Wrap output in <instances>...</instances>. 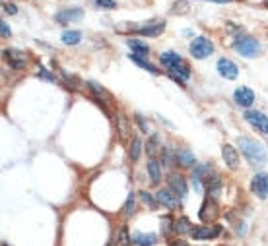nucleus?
<instances>
[{
	"instance_id": "f257e3e1",
	"label": "nucleus",
	"mask_w": 268,
	"mask_h": 246,
	"mask_svg": "<svg viewBox=\"0 0 268 246\" xmlns=\"http://www.w3.org/2000/svg\"><path fill=\"white\" fill-rule=\"evenodd\" d=\"M239 147H241V153L245 155V159L253 167H262L266 163V151L258 142H254L251 138H239Z\"/></svg>"
},
{
	"instance_id": "f03ea898",
	"label": "nucleus",
	"mask_w": 268,
	"mask_h": 246,
	"mask_svg": "<svg viewBox=\"0 0 268 246\" xmlns=\"http://www.w3.org/2000/svg\"><path fill=\"white\" fill-rule=\"evenodd\" d=\"M233 49L237 51L241 57L245 58H254L260 55V43L254 39V37H249V35H241L235 39L233 43Z\"/></svg>"
},
{
	"instance_id": "7ed1b4c3",
	"label": "nucleus",
	"mask_w": 268,
	"mask_h": 246,
	"mask_svg": "<svg viewBox=\"0 0 268 246\" xmlns=\"http://www.w3.org/2000/svg\"><path fill=\"white\" fill-rule=\"evenodd\" d=\"M189 51H191V55L194 58L202 60V58H208L214 53V45L206 37H196L193 43H191V47H189Z\"/></svg>"
},
{
	"instance_id": "20e7f679",
	"label": "nucleus",
	"mask_w": 268,
	"mask_h": 246,
	"mask_svg": "<svg viewBox=\"0 0 268 246\" xmlns=\"http://www.w3.org/2000/svg\"><path fill=\"white\" fill-rule=\"evenodd\" d=\"M220 232H222L220 225H193L191 236L196 240H208V238H216Z\"/></svg>"
},
{
	"instance_id": "39448f33",
	"label": "nucleus",
	"mask_w": 268,
	"mask_h": 246,
	"mask_svg": "<svg viewBox=\"0 0 268 246\" xmlns=\"http://www.w3.org/2000/svg\"><path fill=\"white\" fill-rule=\"evenodd\" d=\"M245 120L258 132L268 134V116L264 115V113L254 111V109H247V111H245Z\"/></svg>"
},
{
	"instance_id": "423d86ee",
	"label": "nucleus",
	"mask_w": 268,
	"mask_h": 246,
	"mask_svg": "<svg viewBox=\"0 0 268 246\" xmlns=\"http://www.w3.org/2000/svg\"><path fill=\"white\" fill-rule=\"evenodd\" d=\"M165 24L162 20H152L148 24H142V26H130V29H136V33L144 35V37H158L160 33H164Z\"/></svg>"
},
{
	"instance_id": "0eeeda50",
	"label": "nucleus",
	"mask_w": 268,
	"mask_h": 246,
	"mask_svg": "<svg viewBox=\"0 0 268 246\" xmlns=\"http://www.w3.org/2000/svg\"><path fill=\"white\" fill-rule=\"evenodd\" d=\"M88 87L91 89V95L95 97V101L99 103L101 107H105V111H109L111 105H113V97L109 95V91L99 86L97 82H88Z\"/></svg>"
},
{
	"instance_id": "6e6552de",
	"label": "nucleus",
	"mask_w": 268,
	"mask_h": 246,
	"mask_svg": "<svg viewBox=\"0 0 268 246\" xmlns=\"http://www.w3.org/2000/svg\"><path fill=\"white\" fill-rule=\"evenodd\" d=\"M198 217H200L202 223H212V221H216V217H218V203H216V198L206 196V200H204L200 211H198Z\"/></svg>"
},
{
	"instance_id": "1a4fd4ad",
	"label": "nucleus",
	"mask_w": 268,
	"mask_h": 246,
	"mask_svg": "<svg viewBox=\"0 0 268 246\" xmlns=\"http://www.w3.org/2000/svg\"><path fill=\"white\" fill-rule=\"evenodd\" d=\"M216 68H218V74L225 80H235L239 76V68L235 66V62H231L229 58H220Z\"/></svg>"
},
{
	"instance_id": "9d476101",
	"label": "nucleus",
	"mask_w": 268,
	"mask_h": 246,
	"mask_svg": "<svg viewBox=\"0 0 268 246\" xmlns=\"http://www.w3.org/2000/svg\"><path fill=\"white\" fill-rule=\"evenodd\" d=\"M4 58L8 60V64H10L12 68H16V70L26 68V64H28V57H26V53L16 51V49H6V51H4Z\"/></svg>"
},
{
	"instance_id": "9b49d317",
	"label": "nucleus",
	"mask_w": 268,
	"mask_h": 246,
	"mask_svg": "<svg viewBox=\"0 0 268 246\" xmlns=\"http://www.w3.org/2000/svg\"><path fill=\"white\" fill-rule=\"evenodd\" d=\"M251 190L258 198H266L268 196V174L266 173H256L251 180Z\"/></svg>"
},
{
	"instance_id": "f8f14e48",
	"label": "nucleus",
	"mask_w": 268,
	"mask_h": 246,
	"mask_svg": "<svg viewBox=\"0 0 268 246\" xmlns=\"http://www.w3.org/2000/svg\"><path fill=\"white\" fill-rule=\"evenodd\" d=\"M156 200L162 203V205H165L167 209H175L179 205V200H181V198H179L171 188H165V190H160V192L156 194Z\"/></svg>"
},
{
	"instance_id": "ddd939ff",
	"label": "nucleus",
	"mask_w": 268,
	"mask_h": 246,
	"mask_svg": "<svg viewBox=\"0 0 268 246\" xmlns=\"http://www.w3.org/2000/svg\"><path fill=\"white\" fill-rule=\"evenodd\" d=\"M82 16H84V12H82L80 8H66V10H60L59 14L55 16V20H57L59 24H62V26H68V24H72V22H80Z\"/></svg>"
},
{
	"instance_id": "4468645a",
	"label": "nucleus",
	"mask_w": 268,
	"mask_h": 246,
	"mask_svg": "<svg viewBox=\"0 0 268 246\" xmlns=\"http://www.w3.org/2000/svg\"><path fill=\"white\" fill-rule=\"evenodd\" d=\"M233 97H235V103H237V105L249 109V107H253V103H254V91L251 87H245V86L237 87Z\"/></svg>"
},
{
	"instance_id": "2eb2a0df",
	"label": "nucleus",
	"mask_w": 268,
	"mask_h": 246,
	"mask_svg": "<svg viewBox=\"0 0 268 246\" xmlns=\"http://www.w3.org/2000/svg\"><path fill=\"white\" fill-rule=\"evenodd\" d=\"M222 155H223L225 165H227L229 169H237V167H239V153H237V149H235L233 145L223 144L222 145Z\"/></svg>"
},
{
	"instance_id": "dca6fc26",
	"label": "nucleus",
	"mask_w": 268,
	"mask_h": 246,
	"mask_svg": "<svg viewBox=\"0 0 268 246\" xmlns=\"http://www.w3.org/2000/svg\"><path fill=\"white\" fill-rule=\"evenodd\" d=\"M169 188L173 190L179 198H185V196H187V192H189L185 178H183L181 174H177V173H173L171 176H169Z\"/></svg>"
},
{
	"instance_id": "f3484780",
	"label": "nucleus",
	"mask_w": 268,
	"mask_h": 246,
	"mask_svg": "<svg viewBox=\"0 0 268 246\" xmlns=\"http://www.w3.org/2000/svg\"><path fill=\"white\" fill-rule=\"evenodd\" d=\"M117 132H119V138L122 142H126L130 138V120H128V116L122 115V113L117 115Z\"/></svg>"
},
{
	"instance_id": "a211bd4d",
	"label": "nucleus",
	"mask_w": 268,
	"mask_h": 246,
	"mask_svg": "<svg viewBox=\"0 0 268 246\" xmlns=\"http://www.w3.org/2000/svg\"><path fill=\"white\" fill-rule=\"evenodd\" d=\"M160 62H162V66H165L167 70H171V68H175V66H179V64H183L185 60L179 57L177 53L167 51V53H162V55H160Z\"/></svg>"
},
{
	"instance_id": "6ab92c4d",
	"label": "nucleus",
	"mask_w": 268,
	"mask_h": 246,
	"mask_svg": "<svg viewBox=\"0 0 268 246\" xmlns=\"http://www.w3.org/2000/svg\"><path fill=\"white\" fill-rule=\"evenodd\" d=\"M169 76H171L175 82H179V84H185V82L191 78V68L183 62V64H179L175 68H171V70H169Z\"/></svg>"
},
{
	"instance_id": "aec40b11",
	"label": "nucleus",
	"mask_w": 268,
	"mask_h": 246,
	"mask_svg": "<svg viewBox=\"0 0 268 246\" xmlns=\"http://www.w3.org/2000/svg\"><path fill=\"white\" fill-rule=\"evenodd\" d=\"M206 188H208L210 198H218L220 196V192H222V180H220L218 174L206 176Z\"/></svg>"
},
{
	"instance_id": "412c9836",
	"label": "nucleus",
	"mask_w": 268,
	"mask_h": 246,
	"mask_svg": "<svg viewBox=\"0 0 268 246\" xmlns=\"http://www.w3.org/2000/svg\"><path fill=\"white\" fill-rule=\"evenodd\" d=\"M132 240L136 242L138 246H154L158 242V236L156 234H152V232H134Z\"/></svg>"
},
{
	"instance_id": "4be33fe9",
	"label": "nucleus",
	"mask_w": 268,
	"mask_h": 246,
	"mask_svg": "<svg viewBox=\"0 0 268 246\" xmlns=\"http://www.w3.org/2000/svg\"><path fill=\"white\" fill-rule=\"evenodd\" d=\"M175 161H177L181 167H193L194 155L189 149H179V151H175Z\"/></svg>"
},
{
	"instance_id": "5701e85b",
	"label": "nucleus",
	"mask_w": 268,
	"mask_h": 246,
	"mask_svg": "<svg viewBox=\"0 0 268 246\" xmlns=\"http://www.w3.org/2000/svg\"><path fill=\"white\" fill-rule=\"evenodd\" d=\"M148 174H150V180H152L154 184H158V182L162 180V165H160V163H158L156 159H150Z\"/></svg>"
},
{
	"instance_id": "b1692460",
	"label": "nucleus",
	"mask_w": 268,
	"mask_h": 246,
	"mask_svg": "<svg viewBox=\"0 0 268 246\" xmlns=\"http://www.w3.org/2000/svg\"><path fill=\"white\" fill-rule=\"evenodd\" d=\"M146 153L150 155V159H156V155L162 153V145H160V138L158 136H152L146 142Z\"/></svg>"
},
{
	"instance_id": "393cba45",
	"label": "nucleus",
	"mask_w": 268,
	"mask_h": 246,
	"mask_svg": "<svg viewBox=\"0 0 268 246\" xmlns=\"http://www.w3.org/2000/svg\"><path fill=\"white\" fill-rule=\"evenodd\" d=\"M62 43L68 45V47H72V45H78L82 41V33L80 31H76V29H70V31H64L62 33Z\"/></svg>"
},
{
	"instance_id": "a878e982",
	"label": "nucleus",
	"mask_w": 268,
	"mask_h": 246,
	"mask_svg": "<svg viewBox=\"0 0 268 246\" xmlns=\"http://www.w3.org/2000/svg\"><path fill=\"white\" fill-rule=\"evenodd\" d=\"M128 47H130V51H132L134 55H140V57H144V55H148L150 53V47L146 43H142V41H138V39H128Z\"/></svg>"
},
{
	"instance_id": "bb28decb",
	"label": "nucleus",
	"mask_w": 268,
	"mask_h": 246,
	"mask_svg": "<svg viewBox=\"0 0 268 246\" xmlns=\"http://www.w3.org/2000/svg\"><path fill=\"white\" fill-rule=\"evenodd\" d=\"M130 60H132L136 66H140V68H144V70H148L150 74H158L160 70L156 68V66H152L148 60H144V58L140 57V55H134V53H130Z\"/></svg>"
},
{
	"instance_id": "cd10ccee",
	"label": "nucleus",
	"mask_w": 268,
	"mask_h": 246,
	"mask_svg": "<svg viewBox=\"0 0 268 246\" xmlns=\"http://www.w3.org/2000/svg\"><path fill=\"white\" fill-rule=\"evenodd\" d=\"M191 229H193V225L187 217L175 219V232L177 234H191Z\"/></svg>"
},
{
	"instance_id": "c85d7f7f",
	"label": "nucleus",
	"mask_w": 268,
	"mask_h": 246,
	"mask_svg": "<svg viewBox=\"0 0 268 246\" xmlns=\"http://www.w3.org/2000/svg\"><path fill=\"white\" fill-rule=\"evenodd\" d=\"M140 153H142V140L140 138H132V144H130V149H128V157L130 161H138L140 159Z\"/></svg>"
},
{
	"instance_id": "c756f323",
	"label": "nucleus",
	"mask_w": 268,
	"mask_h": 246,
	"mask_svg": "<svg viewBox=\"0 0 268 246\" xmlns=\"http://www.w3.org/2000/svg\"><path fill=\"white\" fill-rule=\"evenodd\" d=\"M204 174H208L206 173V167H204V165H198V167L194 169V173H193L194 190H202V176H204Z\"/></svg>"
},
{
	"instance_id": "7c9ffc66",
	"label": "nucleus",
	"mask_w": 268,
	"mask_h": 246,
	"mask_svg": "<svg viewBox=\"0 0 268 246\" xmlns=\"http://www.w3.org/2000/svg\"><path fill=\"white\" fill-rule=\"evenodd\" d=\"M162 229H164L165 236H171V232H175V221L169 217V215L162 217Z\"/></svg>"
},
{
	"instance_id": "2f4dec72",
	"label": "nucleus",
	"mask_w": 268,
	"mask_h": 246,
	"mask_svg": "<svg viewBox=\"0 0 268 246\" xmlns=\"http://www.w3.org/2000/svg\"><path fill=\"white\" fill-rule=\"evenodd\" d=\"M115 246H130V236H128V231H126V227H122V229L119 231Z\"/></svg>"
},
{
	"instance_id": "473e14b6",
	"label": "nucleus",
	"mask_w": 268,
	"mask_h": 246,
	"mask_svg": "<svg viewBox=\"0 0 268 246\" xmlns=\"http://www.w3.org/2000/svg\"><path fill=\"white\" fill-rule=\"evenodd\" d=\"M134 207H136V202H134V194L130 192V194H128V198H126L124 207H122V213H124V215H130V213L134 211Z\"/></svg>"
},
{
	"instance_id": "72a5a7b5",
	"label": "nucleus",
	"mask_w": 268,
	"mask_h": 246,
	"mask_svg": "<svg viewBox=\"0 0 268 246\" xmlns=\"http://www.w3.org/2000/svg\"><path fill=\"white\" fill-rule=\"evenodd\" d=\"M93 4H95L97 8H105V10L117 8V2H115V0H93Z\"/></svg>"
},
{
	"instance_id": "f704fd0d",
	"label": "nucleus",
	"mask_w": 268,
	"mask_h": 246,
	"mask_svg": "<svg viewBox=\"0 0 268 246\" xmlns=\"http://www.w3.org/2000/svg\"><path fill=\"white\" fill-rule=\"evenodd\" d=\"M140 198H142V202H144V203H148L152 209H156V207H158V203L154 202V198L150 196L146 190H142V192H140Z\"/></svg>"
},
{
	"instance_id": "c9c22d12",
	"label": "nucleus",
	"mask_w": 268,
	"mask_h": 246,
	"mask_svg": "<svg viewBox=\"0 0 268 246\" xmlns=\"http://www.w3.org/2000/svg\"><path fill=\"white\" fill-rule=\"evenodd\" d=\"M189 10V4H187V0H179L177 4L173 6V12H177V14H181V12H187Z\"/></svg>"
},
{
	"instance_id": "e433bc0d",
	"label": "nucleus",
	"mask_w": 268,
	"mask_h": 246,
	"mask_svg": "<svg viewBox=\"0 0 268 246\" xmlns=\"http://www.w3.org/2000/svg\"><path fill=\"white\" fill-rule=\"evenodd\" d=\"M134 118H136V122L140 124V130H142V132H148V122L144 120V116H142V115H136Z\"/></svg>"
},
{
	"instance_id": "4c0bfd02",
	"label": "nucleus",
	"mask_w": 268,
	"mask_h": 246,
	"mask_svg": "<svg viewBox=\"0 0 268 246\" xmlns=\"http://www.w3.org/2000/svg\"><path fill=\"white\" fill-rule=\"evenodd\" d=\"M39 74L43 76V80H47V82H55V76H53V74H49L45 68H39Z\"/></svg>"
},
{
	"instance_id": "58836bf2",
	"label": "nucleus",
	"mask_w": 268,
	"mask_h": 246,
	"mask_svg": "<svg viewBox=\"0 0 268 246\" xmlns=\"http://www.w3.org/2000/svg\"><path fill=\"white\" fill-rule=\"evenodd\" d=\"M0 28H2V37H10V28H8V24H6V22H2V24H0Z\"/></svg>"
},
{
	"instance_id": "ea45409f",
	"label": "nucleus",
	"mask_w": 268,
	"mask_h": 246,
	"mask_svg": "<svg viewBox=\"0 0 268 246\" xmlns=\"http://www.w3.org/2000/svg\"><path fill=\"white\" fill-rule=\"evenodd\" d=\"M4 10H6L8 14H16V12H18V8H16L14 4H4Z\"/></svg>"
},
{
	"instance_id": "a19ab883",
	"label": "nucleus",
	"mask_w": 268,
	"mask_h": 246,
	"mask_svg": "<svg viewBox=\"0 0 268 246\" xmlns=\"http://www.w3.org/2000/svg\"><path fill=\"white\" fill-rule=\"evenodd\" d=\"M171 246H189L187 242H183V240H177V242H171Z\"/></svg>"
},
{
	"instance_id": "79ce46f5",
	"label": "nucleus",
	"mask_w": 268,
	"mask_h": 246,
	"mask_svg": "<svg viewBox=\"0 0 268 246\" xmlns=\"http://www.w3.org/2000/svg\"><path fill=\"white\" fill-rule=\"evenodd\" d=\"M210 2H220V4H223V2H231V0H210Z\"/></svg>"
},
{
	"instance_id": "37998d69",
	"label": "nucleus",
	"mask_w": 268,
	"mask_h": 246,
	"mask_svg": "<svg viewBox=\"0 0 268 246\" xmlns=\"http://www.w3.org/2000/svg\"><path fill=\"white\" fill-rule=\"evenodd\" d=\"M266 6H268V2H266Z\"/></svg>"
}]
</instances>
